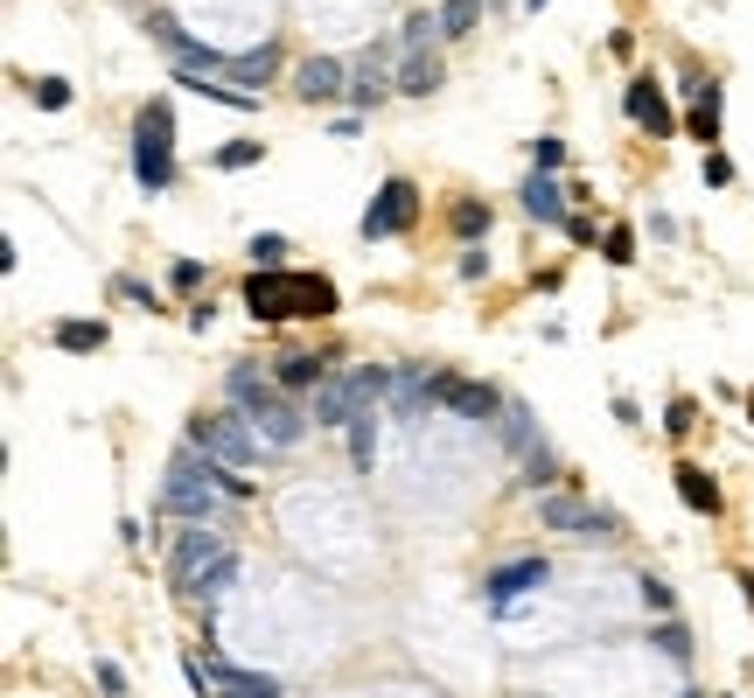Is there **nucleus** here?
Returning a JSON list of instances; mask_svg holds the SVG:
<instances>
[{"label":"nucleus","instance_id":"1","mask_svg":"<svg viewBox=\"0 0 754 698\" xmlns=\"http://www.w3.org/2000/svg\"><path fill=\"white\" fill-rule=\"evenodd\" d=\"M224 399L238 405V412H245V420H252L258 433H266V448H294L301 433H307V420H301V412H294L287 399H280L273 384H258V371H231V377H224Z\"/></svg>","mask_w":754,"mask_h":698},{"label":"nucleus","instance_id":"2","mask_svg":"<svg viewBox=\"0 0 754 698\" xmlns=\"http://www.w3.org/2000/svg\"><path fill=\"white\" fill-rule=\"evenodd\" d=\"M217 497H224V489H217L210 454H203V448H175L161 510H168V517H189V524H210V517H217Z\"/></svg>","mask_w":754,"mask_h":698},{"label":"nucleus","instance_id":"3","mask_svg":"<svg viewBox=\"0 0 754 698\" xmlns=\"http://www.w3.org/2000/svg\"><path fill=\"white\" fill-rule=\"evenodd\" d=\"M134 183L147 196H161L175 183V112L161 106V98L134 119Z\"/></svg>","mask_w":754,"mask_h":698},{"label":"nucleus","instance_id":"4","mask_svg":"<svg viewBox=\"0 0 754 698\" xmlns=\"http://www.w3.org/2000/svg\"><path fill=\"white\" fill-rule=\"evenodd\" d=\"M189 448H203L210 461H224V469H252L258 461V426L231 405V412H210V420L189 426Z\"/></svg>","mask_w":754,"mask_h":698},{"label":"nucleus","instance_id":"5","mask_svg":"<svg viewBox=\"0 0 754 698\" xmlns=\"http://www.w3.org/2000/svg\"><path fill=\"white\" fill-rule=\"evenodd\" d=\"M245 307H252V322H294V315H307V273L258 266L245 279Z\"/></svg>","mask_w":754,"mask_h":698},{"label":"nucleus","instance_id":"6","mask_svg":"<svg viewBox=\"0 0 754 698\" xmlns=\"http://www.w3.org/2000/svg\"><path fill=\"white\" fill-rule=\"evenodd\" d=\"M224 552H231V545H224V538H217L210 524H189V531L175 538V552H168V580H175L182 593H189V587H196L203 573H210V566H217Z\"/></svg>","mask_w":754,"mask_h":698},{"label":"nucleus","instance_id":"7","mask_svg":"<svg viewBox=\"0 0 754 698\" xmlns=\"http://www.w3.org/2000/svg\"><path fill=\"white\" fill-rule=\"evenodd\" d=\"M412 210H420V189H412L405 175H392V183L371 196V210H363V238H399L412 224Z\"/></svg>","mask_w":754,"mask_h":698},{"label":"nucleus","instance_id":"8","mask_svg":"<svg viewBox=\"0 0 754 698\" xmlns=\"http://www.w3.org/2000/svg\"><path fill=\"white\" fill-rule=\"evenodd\" d=\"M545 573H552L545 559H517V566H503V573H489V587H482L489 615H510V601H517V593H531V587H545Z\"/></svg>","mask_w":754,"mask_h":698},{"label":"nucleus","instance_id":"9","mask_svg":"<svg viewBox=\"0 0 754 698\" xmlns=\"http://www.w3.org/2000/svg\"><path fill=\"white\" fill-rule=\"evenodd\" d=\"M294 91L307 98V106H329V98H350V77H343V63H335V57H307L294 70Z\"/></svg>","mask_w":754,"mask_h":698},{"label":"nucleus","instance_id":"10","mask_svg":"<svg viewBox=\"0 0 754 698\" xmlns=\"http://www.w3.org/2000/svg\"><path fill=\"white\" fill-rule=\"evenodd\" d=\"M538 517H545L552 531H587V538H594V531H601V538L615 531V517H601V510L580 503V497H545V503H538Z\"/></svg>","mask_w":754,"mask_h":698},{"label":"nucleus","instance_id":"11","mask_svg":"<svg viewBox=\"0 0 754 698\" xmlns=\"http://www.w3.org/2000/svg\"><path fill=\"white\" fill-rule=\"evenodd\" d=\"M440 405L461 412V420H497L503 412V399L489 392V384H476V377H440Z\"/></svg>","mask_w":754,"mask_h":698},{"label":"nucleus","instance_id":"12","mask_svg":"<svg viewBox=\"0 0 754 698\" xmlns=\"http://www.w3.org/2000/svg\"><path fill=\"white\" fill-rule=\"evenodd\" d=\"M517 203H525L531 224H566V189L545 168H531V183H525V196H517Z\"/></svg>","mask_w":754,"mask_h":698},{"label":"nucleus","instance_id":"13","mask_svg":"<svg viewBox=\"0 0 754 698\" xmlns=\"http://www.w3.org/2000/svg\"><path fill=\"white\" fill-rule=\"evenodd\" d=\"M621 106H629V119H636V126H649V134H678V119H670L664 91L649 85V77H643V85H629V98H621Z\"/></svg>","mask_w":754,"mask_h":698},{"label":"nucleus","instance_id":"14","mask_svg":"<svg viewBox=\"0 0 754 698\" xmlns=\"http://www.w3.org/2000/svg\"><path fill=\"white\" fill-rule=\"evenodd\" d=\"M273 70H280V49H273V42H258V49H245V57L224 63V77H231V85H245V91H266Z\"/></svg>","mask_w":754,"mask_h":698},{"label":"nucleus","instance_id":"15","mask_svg":"<svg viewBox=\"0 0 754 698\" xmlns=\"http://www.w3.org/2000/svg\"><path fill=\"white\" fill-rule=\"evenodd\" d=\"M231 587H238V552H224V559L210 566V573H203V580L189 587V601H196L203 615H217V601H224V593H231Z\"/></svg>","mask_w":754,"mask_h":698},{"label":"nucleus","instance_id":"16","mask_svg":"<svg viewBox=\"0 0 754 698\" xmlns=\"http://www.w3.org/2000/svg\"><path fill=\"white\" fill-rule=\"evenodd\" d=\"M440 85V57H433V49H405V70H399V91L405 98H427Z\"/></svg>","mask_w":754,"mask_h":698},{"label":"nucleus","instance_id":"17","mask_svg":"<svg viewBox=\"0 0 754 698\" xmlns=\"http://www.w3.org/2000/svg\"><path fill=\"white\" fill-rule=\"evenodd\" d=\"M678 497H685V510H719V489H713V475L706 469H678Z\"/></svg>","mask_w":754,"mask_h":698},{"label":"nucleus","instance_id":"18","mask_svg":"<svg viewBox=\"0 0 754 698\" xmlns=\"http://www.w3.org/2000/svg\"><path fill=\"white\" fill-rule=\"evenodd\" d=\"M280 392H322V356H287L280 364Z\"/></svg>","mask_w":754,"mask_h":698},{"label":"nucleus","instance_id":"19","mask_svg":"<svg viewBox=\"0 0 754 698\" xmlns=\"http://www.w3.org/2000/svg\"><path fill=\"white\" fill-rule=\"evenodd\" d=\"M350 461H356V469H371V461H378V420H371V412H356V420H350Z\"/></svg>","mask_w":754,"mask_h":698},{"label":"nucleus","instance_id":"20","mask_svg":"<svg viewBox=\"0 0 754 698\" xmlns=\"http://www.w3.org/2000/svg\"><path fill=\"white\" fill-rule=\"evenodd\" d=\"M57 350H106V322H57Z\"/></svg>","mask_w":754,"mask_h":698},{"label":"nucleus","instance_id":"21","mask_svg":"<svg viewBox=\"0 0 754 698\" xmlns=\"http://www.w3.org/2000/svg\"><path fill=\"white\" fill-rule=\"evenodd\" d=\"M692 134L698 140H713L719 134V91L706 85V91H692Z\"/></svg>","mask_w":754,"mask_h":698},{"label":"nucleus","instance_id":"22","mask_svg":"<svg viewBox=\"0 0 754 698\" xmlns=\"http://www.w3.org/2000/svg\"><path fill=\"white\" fill-rule=\"evenodd\" d=\"M433 36H448V29H440V14H433V8L405 14V49H433Z\"/></svg>","mask_w":754,"mask_h":698},{"label":"nucleus","instance_id":"23","mask_svg":"<svg viewBox=\"0 0 754 698\" xmlns=\"http://www.w3.org/2000/svg\"><path fill=\"white\" fill-rule=\"evenodd\" d=\"M454 230H461L468 245L489 238V203H454Z\"/></svg>","mask_w":754,"mask_h":698},{"label":"nucleus","instance_id":"24","mask_svg":"<svg viewBox=\"0 0 754 698\" xmlns=\"http://www.w3.org/2000/svg\"><path fill=\"white\" fill-rule=\"evenodd\" d=\"M601 252H608V266H629V258H636V230H629V224H615L608 238H601Z\"/></svg>","mask_w":754,"mask_h":698},{"label":"nucleus","instance_id":"25","mask_svg":"<svg viewBox=\"0 0 754 698\" xmlns=\"http://www.w3.org/2000/svg\"><path fill=\"white\" fill-rule=\"evenodd\" d=\"M217 168H258V140H231V147H217Z\"/></svg>","mask_w":754,"mask_h":698},{"label":"nucleus","instance_id":"26","mask_svg":"<svg viewBox=\"0 0 754 698\" xmlns=\"http://www.w3.org/2000/svg\"><path fill=\"white\" fill-rule=\"evenodd\" d=\"M531 168L559 175V168H566V140H552V134H545V140H531Z\"/></svg>","mask_w":754,"mask_h":698},{"label":"nucleus","instance_id":"27","mask_svg":"<svg viewBox=\"0 0 754 698\" xmlns=\"http://www.w3.org/2000/svg\"><path fill=\"white\" fill-rule=\"evenodd\" d=\"M440 29H448V36H468V29H476V0H448V8H440Z\"/></svg>","mask_w":754,"mask_h":698},{"label":"nucleus","instance_id":"28","mask_svg":"<svg viewBox=\"0 0 754 698\" xmlns=\"http://www.w3.org/2000/svg\"><path fill=\"white\" fill-rule=\"evenodd\" d=\"M36 106H42V112H63V106H70V85H63V77H42V85H36Z\"/></svg>","mask_w":754,"mask_h":698},{"label":"nucleus","instance_id":"29","mask_svg":"<svg viewBox=\"0 0 754 698\" xmlns=\"http://www.w3.org/2000/svg\"><path fill=\"white\" fill-rule=\"evenodd\" d=\"M643 608L649 615H670V608H678V593H670L664 580H643Z\"/></svg>","mask_w":754,"mask_h":698},{"label":"nucleus","instance_id":"30","mask_svg":"<svg viewBox=\"0 0 754 698\" xmlns=\"http://www.w3.org/2000/svg\"><path fill=\"white\" fill-rule=\"evenodd\" d=\"M657 650H664V657H678V663H685V657H692V636H685L678 622H670V629H657Z\"/></svg>","mask_w":754,"mask_h":698},{"label":"nucleus","instance_id":"31","mask_svg":"<svg viewBox=\"0 0 754 698\" xmlns=\"http://www.w3.org/2000/svg\"><path fill=\"white\" fill-rule=\"evenodd\" d=\"M454 273H461V279H489V252H476V245H468V252L454 258Z\"/></svg>","mask_w":754,"mask_h":698},{"label":"nucleus","instance_id":"32","mask_svg":"<svg viewBox=\"0 0 754 698\" xmlns=\"http://www.w3.org/2000/svg\"><path fill=\"white\" fill-rule=\"evenodd\" d=\"M252 258H266V266H280V258H287V238H280V230H266V238H252Z\"/></svg>","mask_w":754,"mask_h":698},{"label":"nucleus","instance_id":"33","mask_svg":"<svg viewBox=\"0 0 754 698\" xmlns=\"http://www.w3.org/2000/svg\"><path fill=\"white\" fill-rule=\"evenodd\" d=\"M706 183H713V189L734 183V161H726V154H706Z\"/></svg>","mask_w":754,"mask_h":698},{"label":"nucleus","instance_id":"34","mask_svg":"<svg viewBox=\"0 0 754 698\" xmlns=\"http://www.w3.org/2000/svg\"><path fill=\"white\" fill-rule=\"evenodd\" d=\"M664 426H670V433H685V426H692V399H670V412H664Z\"/></svg>","mask_w":754,"mask_h":698},{"label":"nucleus","instance_id":"35","mask_svg":"<svg viewBox=\"0 0 754 698\" xmlns=\"http://www.w3.org/2000/svg\"><path fill=\"white\" fill-rule=\"evenodd\" d=\"M196 279H203V266H196V258H175V287H182V294H189V287H196Z\"/></svg>","mask_w":754,"mask_h":698},{"label":"nucleus","instance_id":"36","mask_svg":"<svg viewBox=\"0 0 754 698\" xmlns=\"http://www.w3.org/2000/svg\"><path fill=\"white\" fill-rule=\"evenodd\" d=\"M112 287H119L126 301H147V307H154V287H147V279H112Z\"/></svg>","mask_w":754,"mask_h":698},{"label":"nucleus","instance_id":"37","mask_svg":"<svg viewBox=\"0 0 754 698\" xmlns=\"http://www.w3.org/2000/svg\"><path fill=\"white\" fill-rule=\"evenodd\" d=\"M98 685H106V691L119 698V691H126V670H119V663H98Z\"/></svg>","mask_w":754,"mask_h":698},{"label":"nucleus","instance_id":"38","mask_svg":"<svg viewBox=\"0 0 754 698\" xmlns=\"http://www.w3.org/2000/svg\"><path fill=\"white\" fill-rule=\"evenodd\" d=\"M525 8H531V14H538V8H545V0H525Z\"/></svg>","mask_w":754,"mask_h":698},{"label":"nucleus","instance_id":"39","mask_svg":"<svg viewBox=\"0 0 754 698\" xmlns=\"http://www.w3.org/2000/svg\"><path fill=\"white\" fill-rule=\"evenodd\" d=\"M685 698H706V691H685Z\"/></svg>","mask_w":754,"mask_h":698}]
</instances>
